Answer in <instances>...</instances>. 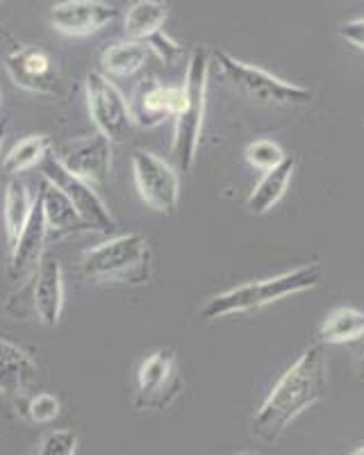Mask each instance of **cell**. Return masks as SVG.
<instances>
[{"label": "cell", "instance_id": "cell-20", "mask_svg": "<svg viewBox=\"0 0 364 455\" xmlns=\"http://www.w3.org/2000/svg\"><path fill=\"white\" fill-rule=\"evenodd\" d=\"M32 207H35V196L30 194L26 182L12 178L5 187V196H3V228H5L10 251L14 249L16 239L23 233V228L32 214Z\"/></svg>", "mask_w": 364, "mask_h": 455}, {"label": "cell", "instance_id": "cell-2", "mask_svg": "<svg viewBox=\"0 0 364 455\" xmlns=\"http://www.w3.org/2000/svg\"><path fill=\"white\" fill-rule=\"evenodd\" d=\"M321 262H310L298 267V269L273 275V278L240 284V287H233V290H226L221 294L212 296L203 306V310H201V319L218 321L233 315L262 310V307L271 306V303H278V300L289 299V296L314 290L321 283Z\"/></svg>", "mask_w": 364, "mask_h": 455}, {"label": "cell", "instance_id": "cell-4", "mask_svg": "<svg viewBox=\"0 0 364 455\" xmlns=\"http://www.w3.org/2000/svg\"><path fill=\"white\" fill-rule=\"evenodd\" d=\"M80 271L89 280L139 287L153 275L151 242L139 233L116 235L80 255Z\"/></svg>", "mask_w": 364, "mask_h": 455}, {"label": "cell", "instance_id": "cell-17", "mask_svg": "<svg viewBox=\"0 0 364 455\" xmlns=\"http://www.w3.org/2000/svg\"><path fill=\"white\" fill-rule=\"evenodd\" d=\"M35 357L10 339H0V394H21L36 380Z\"/></svg>", "mask_w": 364, "mask_h": 455}, {"label": "cell", "instance_id": "cell-5", "mask_svg": "<svg viewBox=\"0 0 364 455\" xmlns=\"http://www.w3.org/2000/svg\"><path fill=\"white\" fill-rule=\"evenodd\" d=\"M212 60L218 64V71L226 83L246 100L265 108H305L313 103V92L301 84L287 83L276 78L273 73L260 67L246 64L226 51H214Z\"/></svg>", "mask_w": 364, "mask_h": 455}, {"label": "cell", "instance_id": "cell-21", "mask_svg": "<svg viewBox=\"0 0 364 455\" xmlns=\"http://www.w3.org/2000/svg\"><path fill=\"white\" fill-rule=\"evenodd\" d=\"M52 153V140L48 135H28L21 141H16L7 156L0 160V173L3 176L16 178L19 173H26L32 166L42 164Z\"/></svg>", "mask_w": 364, "mask_h": 455}, {"label": "cell", "instance_id": "cell-33", "mask_svg": "<svg viewBox=\"0 0 364 455\" xmlns=\"http://www.w3.org/2000/svg\"><path fill=\"white\" fill-rule=\"evenodd\" d=\"M0 103H3V93H0Z\"/></svg>", "mask_w": 364, "mask_h": 455}, {"label": "cell", "instance_id": "cell-6", "mask_svg": "<svg viewBox=\"0 0 364 455\" xmlns=\"http://www.w3.org/2000/svg\"><path fill=\"white\" fill-rule=\"evenodd\" d=\"M84 99H87L89 116L94 121L96 130L100 135L107 137L112 144L123 141L131 135L132 125V112L131 103L125 100L121 89L107 78L105 73L91 71L87 73L84 80Z\"/></svg>", "mask_w": 364, "mask_h": 455}, {"label": "cell", "instance_id": "cell-29", "mask_svg": "<svg viewBox=\"0 0 364 455\" xmlns=\"http://www.w3.org/2000/svg\"><path fill=\"white\" fill-rule=\"evenodd\" d=\"M358 380L364 383V335L358 339Z\"/></svg>", "mask_w": 364, "mask_h": 455}, {"label": "cell", "instance_id": "cell-8", "mask_svg": "<svg viewBox=\"0 0 364 455\" xmlns=\"http://www.w3.org/2000/svg\"><path fill=\"white\" fill-rule=\"evenodd\" d=\"M132 178L146 205L160 214L171 217L180 201V176L176 166L151 150L132 153Z\"/></svg>", "mask_w": 364, "mask_h": 455}, {"label": "cell", "instance_id": "cell-3", "mask_svg": "<svg viewBox=\"0 0 364 455\" xmlns=\"http://www.w3.org/2000/svg\"><path fill=\"white\" fill-rule=\"evenodd\" d=\"M210 67L212 52L205 46H196L189 55L187 73H185V100L178 112L176 128H173L171 156L182 173L194 169L198 156V146L203 137L205 112H208V89H210Z\"/></svg>", "mask_w": 364, "mask_h": 455}, {"label": "cell", "instance_id": "cell-13", "mask_svg": "<svg viewBox=\"0 0 364 455\" xmlns=\"http://www.w3.org/2000/svg\"><path fill=\"white\" fill-rule=\"evenodd\" d=\"M46 243H48V226L44 219V207L42 198H35V207L28 219L23 233L16 239L14 249L10 251V278L14 283H23V280L32 278L36 271L42 258L46 255Z\"/></svg>", "mask_w": 364, "mask_h": 455}, {"label": "cell", "instance_id": "cell-25", "mask_svg": "<svg viewBox=\"0 0 364 455\" xmlns=\"http://www.w3.org/2000/svg\"><path fill=\"white\" fill-rule=\"evenodd\" d=\"M75 449H78V435L68 428H58L44 435L35 455H75Z\"/></svg>", "mask_w": 364, "mask_h": 455}, {"label": "cell", "instance_id": "cell-12", "mask_svg": "<svg viewBox=\"0 0 364 455\" xmlns=\"http://www.w3.org/2000/svg\"><path fill=\"white\" fill-rule=\"evenodd\" d=\"M119 10L105 0H59L51 10L52 30L67 36H89L107 28Z\"/></svg>", "mask_w": 364, "mask_h": 455}, {"label": "cell", "instance_id": "cell-27", "mask_svg": "<svg viewBox=\"0 0 364 455\" xmlns=\"http://www.w3.org/2000/svg\"><path fill=\"white\" fill-rule=\"evenodd\" d=\"M144 44L148 46V51L155 52L162 62L169 64V67H171V64H176L178 60L182 57V44H178L176 39H173V36L169 35V32H164V30L151 35Z\"/></svg>", "mask_w": 364, "mask_h": 455}, {"label": "cell", "instance_id": "cell-19", "mask_svg": "<svg viewBox=\"0 0 364 455\" xmlns=\"http://www.w3.org/2000/svg\"><path fill=\"white\" fill-rule=\"evenodd\" d=\"M148 46L137 39H121L100 52V73L107 78H131L148 62Z\"/></svg>", "mask_w": 364, "mask_h": 455}, {"label": "cell", "instance_id": "cell-24", "mask_svg": "<svg viewBox=\"0 0 364 455\" xmlns=\"http://www.w3.org/2000/svg\"><path fill=\"white\" fill-rule=\"evenodd\" d=\"M244 157L253 169L269 171L281 164L287 156L285 150L281 148V144H276V141L255 140L244 148Z\"/></svg>", "mask_w": 364, "mask_h": 455}, {"label": "cell", "instance_id": "cell-10", "mask_svg": "<svg viewBox=\"0 0 364 455\" xmlns=\"http://www.w3.org/2000/svg\"><path fill=\"white\" fill-rule=\"evenodd\" d=\"M52 156L68 173L94 187L105 185L112 173V141L100 132L67 140L52 150Z\"/></svg>", "mask_w": 364, "mask_h": 455}, {"label": "cell", "instance_id": "cell-26", "mask_svg": "<svg viewBox=\"0 0 364 455\" xmlns=\"http://www.w3.org/2000/svg\"><path fill=\"white\" fill-rule=\"evenodd\" d=\"M59 410H62V405H59V398L55 394L39 392L28 401L26 414L32 424H51L59 417Z\"/></svg>", "mask_w": 364, "mask_h": 455}, {"label": "cell", "instance_id": "cell-1", "mask_svg": "<svg viewBox=\"0 0 364 455\" xmlns=\"http://www.w3.org/2000/svg\"><path fill=\"white\" fill-rule=\"evenodd\" d=\"M328 394V360L323 344H310L281 376L269 396L253 414V435L265 444H276L305 410Z\"/></svg>", "mask_w": 364, "mask_h": 455}, {"label": "cell", "instance_id": "cell-30", "mask_svg": "<svg viewBox=\"0 0 364 455\" xmlns=\"http://www.w3.org/2000/svg\"><path fill=\"white\" fill-rule=\"evenodd\" d=\"M7 119H0V148H3V141H5V135H7Z\"/></svg>", "mask_w": 364, "mask_h": 455}, {"label": "cell", "instance_id": "cell-28", "mask_svg": "<svg viewBox=\"0 0 364 455\" xmlns=\"http://www.w3.org/2000/svg\"><path fill=\"white\" fill-rule=\"evenodd\" d=\"M339 36L346 39L351 46L364 51V19H353V21H346L339 28Z\"/></svg>", "mask_w": 364, "mask_h": 455}, {"label": "cell", "instance_id": "cell-23", "mask_svg": "<svg viewBox=\"0 0 364 455\" xmlns=\"http://www.w3.org/2000/svg\"><path fill=\"white\" fill-rule=\"evenodd\" d=\"M364 335V312L355 307H337L323 319L319 328L321 344H346L358 341Z\"/></svg>", "mask_w": 364, "mask_h": 455}, {"label": "cell", "instance_id": "cell-9", "mask_svg": "<svg viewBox=\"0 0 364 455\" xmlns=\"http://www.w3.org/2000/svg\"><path fill=\"white\" fill-rule=\"evenodd\" d=\"M42 173L44 180L58 187L59 192H64V196L73 203V207H75L80 217L91 226V230L103 235L115 233V217H112V212H109V207L105 205L103 198L99 196L94 185H89V182L80 180V178H75L73 173H68V171L55 160L52 153L42 162Z\"/></svg>", "mask_w": 364, "mask_h": 455}, {"label": "cell", "instance_id": "cell-16", "mask_svg": "<svg viewBox=\"0 0 364 455\" xmlns=\"http://www.w3.org/2000/svg\"><path fill=\"white\" fill-rule=\"evenodd\" d=\"M39 198H42L44 219H46L48 226V239H62L68 237V235L89 233L91 230V226L80 217L73 203L55 185L44 182Z\"/></svg>", "mask_w": 364, "mask_h": 455}, {"label": "cell", "instance_id": "cell-32", "mask_svg": "<svg viewBox=\"0 0 364 455\" xmlns=\"http://www.w3.org/2000/svg\"><path fill=\"white\" fill-rule=\"evenodd\" d=\"M237 455H255V453H237Z\"/></svg>", "mask_w": 364, "mask_h": 455}, {"label": "cell", "instance_id": "cell-31", "mask_svg": "<svg viewBox=\"0 0 364 455\" xmlns=\"http://www.w3.org/2000/svg\"><path fill=\"white\" fill-rule=\"evenodd\" d=\"M351 455H364V446H360V449L353 451V453H351Z\"/></svg>", "mask_w": 364, "mask_h": 455}, {"label": "cell", "instance_id": "cell-15", "mask_svg": "<svg viewBox=\"0 0 364 455\" xmlns=\"http://www.w3.org/2000/svg\"><path fill=\"white\" fill-rule=\"evenodd\" d=\"M185 100V89L167 87V84L148 80L137 89L131 103L132 121L141 128H155L167 119H176Z\"/></svg>", "mask_w": 364, "mask_h": 455}, {"label": "cell", "instance_id": "cell-22", "mask_svg": "<svg viewBox=\"0 0 364 455\" xmlns=\"http://www.w3.org/2000/svg\"><path fill=\"white\" fill-rule=\"evenodd\" d=\"M167 3L164 0H137L123 19V30L128 39L146 42L148 36L160 32L167 21Z\"/></svg>", "mask_w": 364, "mask_h": 455}, {"label": "cell", "instance_id": "cell-7", "mask_svg": "<svg viewBox=\"0 0 364 455\" xmlns=\"http://www.w3.org/2000/svg\"><path fill=\"white\" fill-rule=\"evenodd\" d=\"M180 392L182 373L178 367V355L171 348H157L141 360L132 398L137 410H167Z\"/></svg>", "mask_w": 364, "mask_h": 455}, {"label": "cell", "instance_id": "cell-14", "mask_svg": "<svg viewBox=\"0 0 364 455\" xmlns=\"http://www.w3.org/2000/svg\"><path fill=\"white\" fill-rule=\"evenodd\" d=\"M32 306L44 326H58L64 310V271L58 258L44 255L30 278Z\"/></svg>", "mask_w": 364, "mask_h": 455}, {"label": "cell", "instance_id": "cell-11", "mask_svg": "<svg viewBox=\"0 0 364 455\" xmlns=\"http://www.w3.org/2000/svg\"><path fill=\"white\" fill-rule=\"evenodd\" d=\"M5 71L19 89L39 96H64V80L42 46H19L5 57Z\"/></svg>", "mask_w": 364, "mask_h": 455}, {"label": "cell", "instance_id": "cell-18", "mask_svg": "<svg viewBox=\"0 0 364 455\" xmlns=\"http://www.w3.org/2000/svg\"><path fill=\"white\" fill-rule=\"evenodd\" d=\"M294 171H297V160L289 156L278 166L265 171V176L260 178V182L253 187V192L246 198V210L255 217H262L269 210H273L281 203V198L285 196L287 187L291 185Z\"/></svg>", "mask_w": 364, "mask_h": 455}]
</instances>
